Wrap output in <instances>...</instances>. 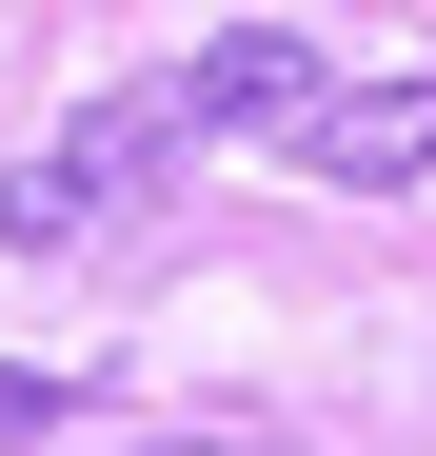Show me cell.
Here are the masks:
<instances>
[{"label":"cell","instance_id":"cell-1","mask_svg":"<svg viewBox=\"0 0 436 456\" xmlns=\"http://www.w3.org/2000/svg\"><path fill=\"white\" fill-rule=\"evenodd\" d=\"M159 159H179V100H100L80 139H40V159L0 179V239H20V258H60V239H100L119 199H159Z\"/></svg>","mask_w":436,"mask_h":456},{"label":"cell","instance_id":"cell-2","mask_svg":"<svg viewBox=\"0 0 436 456\" xmlns=\"http://www.w3.org/2000/svg\"><path fill=\"white\" fill-rule=\"evenodd\" d=\"M278 139H298L318 179H357V199H397V179H436V80H337V60H318V80L278 100Z\"/></svg>","mask_w":436,"mask_h":456},{"label":"cell","instance_id":"cell-3","mask_svg":"<svg viewBox=\"0 0 436 456\" xmlns=\"http://www.w3.org/2000/svg\"><path fill=\"white\" fill-rule=\"evenodd\" d=\"M298 80H318V40L238 20V40H198V60H179L159 100H179V139H278V100H298Z\"/></svg>","mask_w":436,"mask_h":456},{"label":"cell","instance_id":"cell-4","mask_svg":"<svg viewBox=\"0 0 436 456\" xmlns=\"http://www.w3.org/2000/svg\"><path fill=\"white\" fill-rule=\"evenodd\" d=\"M0 436H60V377H20V357H0Z\"/></svg>","mask_w":436,"mask_h":456},{"label":"cell","instance_id":"cell-5","mask_svg":"<svg viewBox=\"0 0 436 456\" xmlns=\"http://www.w3.org/2000/svg\"><path fill=\"white\" fill-rule=\"evenodd\" d=\"M139 456H298V436H139Z\"/></svg>","mask_w":436,"mask_h":456}]
</instances>
